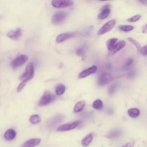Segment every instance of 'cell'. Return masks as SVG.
<instances>
[{"instance_id": "d6986e66", "label": "cell", "mask_w": 147, "mask_h": 147, "mask_svg": "<svg viewBox=\"0 0 147 147\" xmlns=\"http://www.w3.org/2000/svg\"><path fill=\"white\" fill-rule=\"evenodd\" d=\"M118 41V38H111L109 39L107 41L106 44H107V49L109 51H112L115 45L116 44V43Z\"/></svg>"}, {"instance_id": "9c48e42d", "label": "cell", "mask_w": 147, "mask_h": 147, "mask_svg": "<svg viewBox=\"0 0 147 147\" xmlns=\"http://www.w3.org/2000/svg\"><path fill=\"white\" fill-rule=\"evenodd\" d=\"M52 6L56 8H65L71 6L74 2L69 0H61V1H53L51 2Z\"/></svg>"}, {"instance_id": "d4e9b609", "label": "cell", "mask_w": 147, "mask_h": 147, "mask_svg": "<svg viewBox=\"0 0 147 147\" xmlns=\"http://www.w3.org/2000/svg\"><path fill=\"white\" fill-rule=\"evenodd\" d=\"M118 28H119V29H120L121 31H123V32H129V31L133 30L134 27L132 25H125L119 26Z\"/></svg>"}, {"instance_id": "e0dca14e", "label": "cell", "mask_w": 147, "mask_h": 147, "mask_svg": "<svg viewBox=\"0 0 147 147\" xmlns=\"http://www.w3.org/2000/svg\"><path fill=\"white\" fill-rule=\"evenodd\" d=\"M127 114L131 118H137L140 115V111L138 109L130 108L127 110Z\"/></svg>"}, {"instance_id": "52a82bcc", "label": "cell", "mask_w": 147, "mask_h": 147, "mask_svg": "<svg viewBox=\"0 0 147 147\" xmlns=\"http://www.w3.org/2000/svg\"><path fill=\"white\" fill-rule=\"evenodd\" d=\"M81 123L80 121H74L71 123H65L59 126L57 128V130L59 131H65L71 130L77 127Z\"/></svg>"}, {"instance_id": "8992f818", "label": "cell", "mask_w": 147, "mask_h": 147, "mask_svg": "<svg viewBox=\"0 0 147 147\" xmlns=\"http://www.w3.org/2000/svg\"><path fill=\"white\" fill-rule=\"evenodd\" d=\"M28 59V57L25 55H20L16 57L10 63L12 68H17L21 65H22Z\"/></svg>"}, {"instance_id": "836d02e7", "label": "cell", "mask_w": 147, "mask_h": 147, "mask_svg": "<svg viewBox=\"0 0 147 147\" xmlns=\"http://www.w3.org/2000/svg\"><path fill=\"white\" fill-rule=\"evenodd\" d=\"M134 142H129L123 145L122 147H133L134 145Z\"/></svg>"}, {"instance_id": "277c9868", "label": "cell", "mask_w": 147, "mask_h": 147, "mask_svg": "<svg viewBox=\"0 0 147 147\" xmlns=\"http://www.w3.org/2000/svg\"><path fill=\"white\" fill-rule=\"evenodd\" d=\"M113 80V75L109 72H103L101 74L98 79V84L99 86H105Z\"/></svg>"}, {"instance_id": "603a6c76", "label": "cell", "mask_w": 147, "mask_h": 147, "mask_svg": "<svg viewBox=\"0 0 147 147\" xmlns=\"http://www.w3.org/2000/svg\"><path fill=\"white\" fill-rule=\"evenodd\" d=\"M103 104L101 100L100 99H96L92 103V107L96 110H100L103 108Z\"/></svg>"}, {"instance_id": "484cf974", "label": "cell", "mask_w": 147, "mask_h": 147, "mask_svg": "<svg viewBox=\"0 0 147 147\" xmlns=\"http://www.w3.org/2000/svg\"><path fill=\"white\" fill-rule=\"evenodd\" d=\"M118 87V83H115L112 84L110 86V88H109V94L111 95H113L115 93V92L116 91Z\"/></svg>"}, {"instance_id": "4316f807", "label": "cell", "mask_w": 147, "mask_h": 147, "mask_svg": "<svg viewBox=\"0 0 147 147\" xmlns=\"http://www.w3.org/2000/svg\"><path fill=\"white\" fill-rule=\"evenodd\" d=\"M127 40H129L131 43H132L140 51L141 49V44L138 42V41H137L136 40H135L134 38H131V37H128L127 38Z\"/></svg>"}, {"instance_id": "4fadbf2b", "label": "cell", "mask_w": 147, "mask_h": 147, "mask_svg": "<svg viewBox=\"0 0 147 147\" xmlns=\"http://www.w3.org/2000/svg\"><path fill=\"white\" fill-rule=\"evenodd\" d=\"M76 33L75 32H68L60 34L56 37V41L57 43H61L68 39L72 38L76 36Z\"/></svg>"}, {"instance_id": "f546056e", "label": "cell", "mask_w": 147, "mask_h": 147, "mask_svg": "<svg viewBox=\"0 0 147 147\" xmlns=\"http://www.w3.org/2000/svg\"><path fill=\"white\" fill-rule=\"evenodd\" d=\"M133 62H134V60H133V59H131V58H130V59H129L126 61V63H125V64H124V65H123V67H124L125 68H127L129 67L130 66H131V65L133 64Z\"/></svg>"}, {"instance_id": "9a60e30c", "label": "cell", "mask_w": 147, "mask_h": 147, "mask_svg": "<svg viewBox=\"0 0 147 147\" xmlns=\"http://www.w3.org/2000/svg\"><path fill=\"white\" fill-rule=\"evenodd\" d=\"M16 132L14 130L10 129L7 130L4 133V138L7 141H11L15 138L16 137Z\"/></svg>"}, {"instance_id": "7c38bea8", "label": "cell", "mask_w": 147, "mask_h": 147, "mask_svg": "<svg viewBox=\"0 0 147 147\" xmlns=\"http://www.w3.org/2000/svg\"><path fill=\"white\" fill-rule=\"evenodd\" d=\"M96 71H97V67L96 65H92V66L83 70L81 72H80V74L78 75V78L79 79L84 78L95 73Z\"/></svg>"}, {"instance_id": "cb8c5ba5", "label": "cell", "mask_w": 147, "mask_h": 147, "mask_svg": "<svg viewBox=\"0 0 147 147\" xmlns=\"http://www.w3.org/2000/svg\"><path fill=\"white\" fill-rule=\"evenodd\" d=\"M29 121L32 124H37L41 121V118L38 114H34L30 116Z\"/></svg>"}, {"instance_id": "6da1fadb", "label": "cell", "mask_w": 147, "mask_h": 147, "mask_svg": "<svg viewBox=\"0 0 147 147\" xmlns=\"http://www.w3.org/2000/svg\"><path fill=\"white\" fill-rule=\"evenodd\" d=\"M34 65L32 62H29L26 67L25 72L20 77V80L21 82H28L32 79L34 76Z\"/></svg>"}, {"instance_id": "f1b7e54d", "label": "cell", "mask_w": 147, "mask_h": 147, "mask_svg": "<svg viewBox=\"0 0 147 147\" xmlns=\"http://www.w3.org/2000/svg\"><path fill=\"white\" fill-rule=\"evenodd\" d=\"M26 84V82H21V83H20L18 86V87L17 88V92H21L25 86Z\"/></svg>"}, {"instance_id": "ffe728a7", "label": "cell", "mask_w": 147, "mask_h": 147, "mask_svg": "<svg viewBox=\"0 0 147 147\" xmlns=\"http://www.w3.org/2000/svg\"><path fill=\"white\" fill-rule=\"evenodd\" d=\"M121 133H122V131L120 130L115 129L112 130L111 132H110L107 136V137L109 139H115L119 137Z\"/></svg>"}, {"instance_id": "ac0fdd59", "label": "cell", "mask_w": 147, "mask_h": 147, "mask_svg": "<svg viewBox=\"0 0 147 147\" xmlns=\"http://www.w3.org/2000/svg\"><path fill=\"white\" fill-rule=\"evenodd\" d=\"M93 140V135L91 133L88 134L82 140V145L83 146H87Z\"/></svg>"}, {"instance_id": "44dd1931", "label": "cell", "mask_w": 147, "mask_h": 147, "mask_svg": "<svg viewBox=\"0 0 147 147\" xmlns=\"http://www.w3.org/2000/svg\"><path fill=\"white\" fill-rule=\"evenodd\" d=\"M85 106H86V102L84 101H83V100L80 101V102H78L75 105L74 108V111L75 113L80 112L85 107Z\"/></svg>"}, {"instance_id": "2e32d148", "label": "cell", "mask_w": 147, "mask_h": 147, "mask_svg": "<svg viewBox=\"0 0 147 147\" xmlns=\"http://www.w3.org/2000/svg\"><path fill=\"white\" fill-rule=\"evenodd\" d=\"M126 45V42L123 40H121L118 42H117L116 43V44L115 45L113 51H111L112 52V53L113 54H114L115 53H117V52L119 51L120 50H121L123 48L125 47Z\"/></svg>"}, {"instance_id": "e575fe53", "label": "cell", "mask_w": 147, "mask_h": 147, "mask_svg": "<svg viewBox=\"0 0 147 147\" xmlns=\"http://www.w3.org/2000/svg\"><path fill=\"white\" fill-rule=\"evenodd\" d=\"M142 33H147V24H146L145 25L142 26Z\"/></svg>"}, {"instance_id": "4dcf8cb0", "label": "cell", "mask_w": 147, "mask_h": 147, "mask_svg": "<svg viewBox=\"0 0 147 147\" xmlns=\"http://www.w3.org/2000/svg\"><path fill=\"white\" fill-rule=\"evenodd\" d=\"M76 53L77 55H78V56H84V54H85V51H84V49L83 48L80 47V48H78V49L76 50Z\"/></svg>"}, {"instance_id": "7402d4cb", "label": "cell", "mask_w": 147, "mask_h": 147, "mask_svg": "<svg viewBox=\"0 0 147 147\" xmlns=\"http://www.w3.org/2000/svg\"><path fill=\"white\" fill-rule=\"evenodd\" d=\"M65 90V86L62 84H59L56 86L55 91L57 95H61L64 92Z\"/></svg>"}, {"instance_id": "5b68a950", "label": "cell", "mask_w": 147, "mask_h": 147, "mask_svg": "<svg viewBox=\"0 0 147 147\" xmlns=\"http://www.w3.org/2000/svg\"><path fill=\"white\" fill-rule=\"evenodd\" d=\"M115 24H116V20H111L107 21L98 30V35L101 36L110 31L114 28Z\"/></svg>"}, {"instance_id": "ba28073f", "label": "cell", "mask_w": 147, "mask_h": 147, "mask_svg": "<svg viewBox=\"0 0 147 147\" xmlns=\"http://www.w3.org/2000/svg\"><path fill=\"white\" fill-rule=\"evenodd\" d=\"M67 17V14L63 11H59L53 14L52 17V22L53 24L58 25L64 22Z\"/></svg>"}, {"instance_id": "d6a6232c", "label": "cell", "mask_w": 147, "mask_h": 147, "mask_svg": "<svg viewBox=\"0 0 147 147\" xmlns=\"http://www.w3.org/2000/svg\"><path fill=\"white\" fill-rule=\"evenodd\" d=\"M136 71H135V70H133V71H130V72L128 74L127 77H128L129 78H130V79H132V78H134V76H136Z\"/></svg>"}, {"instance_id": "30bf717a", "label": "cell", "mask_w": 147, "mask_h": 147, "mask_svg": "<svg viewBox=\"0 0 147 147\" xmlns=\"http://www.w3.org/2000/svg\"><path fill=\"white\" fill-rule=\"evenodd\" d=\"M111 11L110 6L109 4H106L103 6L100 9L99 14L98 16V18L99 20H104L110 14Z\"/></svg>"}, {"instance_id": "1f68e13d", "label": "cell", "mask_w": 147, "mask_h": 147, "mask_svg": "<svg viewBox=\"0 0 147 147\" xmlns=\"http://www.w3.org/2000/svg\"><path fill=\"white\" fill-rule=\"evenodd\" d=\"M140 52L143 55L146 56L147 55V45L142 47L140 50Z\"/></svg>"}, {"instance_id": "5bb4252c", "label": "cell", "mask_w": 147, "mask_h": 147, "mask_svg": "<svg viewBox=\"0 0 147 147\" xmlns=\"http://www.w3.org/2000/svg\"><path fill=\"white\" fill-rule=\"evenodd\" d=\"M40 138H32L25 142L21 147H35L40 144Z\"/></svg>"}, {"instance_id": "3957f363", "label": "cell", "mask_w": 147, "mask_h": 147, "mask_svg": "<svg viewBox=\"0 0 147 147\" xmlns=\"http://www.w3.org/2000/svg\"><path fill=\"white\" fill-rule=\"evenodd\" d=\"M64 119V116L62 115H56L48 119L47 122L46 126L48 129H52L56 127L58 124L61 122Z\"/></svg>"}, {"instance_id": "7a4b0ae2", "label": "cell", "mask_w": 147, "mask_h": 147, "mask_svg": "<svg viewBox=\"0 0 147 147\" xmlns=\"http://www.w3.org/2000/svg\"><path fill=\"white\" fill-rule=\"evenodd\" d=\"M55 96L52 95L50 91H45L42 96L40 98L37 102V105L40 106H43L49 104L55 99Z\"/></svg>"}, {"instance_id": "8fae6325", "label": "cell", "mask_w": 147, "mask_h": 147, "mask_svg": "<svg viewBox=\"0 0 147 147\" xmlns=\"http://www.w3.org/2000/svg\"><path fill=\"white\" fill-rule=\"evenodd\" d=\"M22 33L21 29L20 28H17L16 29L10 30L7 33V36L13 40H17L22 36Z\"/></svg>"}, {"instance_id": "d590c367", "label": "cell", "mask_w": 147, "mask_h": 147, "mask_svg": "<svg viewBox=\"0 0 147 147\" xmlns=\"http://www.w3.org/2000/svg\"><path fill=\"white\" fill-rule=\"evenodd\" d=\"M141 3H147V1H140Z\"/></svg>"}, {"instance_id": "83f0119b", "label": "cell", "mask_w": 147, "mask_h": 147, "mask_svg": "<svg viewBox=\"0 0 147 147\" xmlns=\"http://www.w3.org/2000/svg\"><path fill=\"white\" fill-rule=\"evenodd\" d=\"M141 18V16L140 14H137V15L128 18L127 20V21L129 22H134L138 21Z\"/></svg>"}]
</instances>
